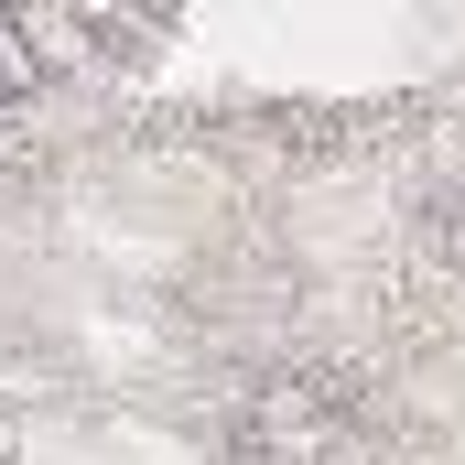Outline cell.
I'll return each instance as SVG.
<instances>
[{
	"label": "cell",
	"mask_w": 465,
	"mask_h": 465,
	"mask_svg": "<svg viewBox=\"0 0 465 465\" xmlns=\"http://www.w3.org/2000/svg\"><path fill=\"white\" fill-rule=\"evenodd\" d=\"M249 444H260V455H325V444H336V401H325V390H314V379H271V390H260V401H249Z\"/></svg>",
	"instance_id": "cell-1"
},
{
	"label": "cell",
	"mask_w": 465,
	"mask_h": 465,
	"mask_svg": "<svg viewBox=\"0 0 465 465\" xmlns=\"http://www.w3.org/2000/svg\"><path fill=\"white\" fill-rule=\"evenodd\" d=\"M44 76H54V65H44V33H33L22 11H0V109H11V98H33Z\"/></svg>",
	"instance_id": "cell-2"
}]
</instances>
